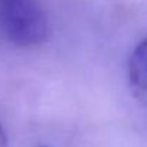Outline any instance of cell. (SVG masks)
Here are the masks:
<instances>
[{
	"mask_svg": "<svg viewBox=\"0 0 147 147\" xmlns=\"http://www.w3.org/2000/svg\"><path fill=\"white\" fill-rule=\"evenodd\" d=\"M39 147H47V146H39Z\"/></svg>",
	"mask_w": 147,
	"mask_h": 147,
	"instance_id": "277c9868",
	"label": "cell"
},
{
	"mask_svg": "<svg viewBox=\"0 0 147 147\" xmlns=\"http://www.w3.org/2000/svg\"><path fill=\"white\" fill-rule=\"evenodd\" d=\"M0 147H7V136L1 124H0Z\"/></svg>",
	"mask_w": 147,
	"mask_h": 147,
	"instance_id": "3957f363",
	"label": "cell"
},
{
	"mask_svg": "<svg viewBox=\"0 0 147 147\" xmlns=\"http://www.w3.org/2000/svg\"><path fill=\"white\" fill-rule=\"evenodd\" d=\"M129 82L134 97L147 107V39L133 50L130 56Z\"/></svg>",
	"mask_w": 147,
	"mask_h": 147,
	"instance_id": "7a4b0ae2",
	"label": "cell"
},
{
	"mask_svg": "<svg viewBox=\"0 0 147 147\" xmlns=\"http://www.w3.org/2000/svg\"><path fill=\"white\" fill-rule=\"evenodd\" d=\"M49 22L37 0H0V37L17 47L43 43Z\"/></svg>",
	"mask_w": 147,
	"mask_h": 147,
	"instance_id": "6da1fadb",
	"label": "cell"
}]
</instances>
